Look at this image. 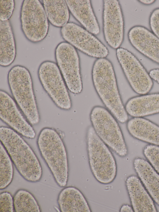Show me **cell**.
Listing matches in <instances>:
<instances>
[{
    "label": "cell",
    "instance_id": "obj_31",
    "mask_svg": "<svg viewBox=\"0 0 159 212\" xmlns=\"http://www.w3.org/2000/svg\"><path fill=\"white\" fill-rule=\"evenodd\" d=\"M140 2L145 5H150L152 4L155 0H139Z\"/></svg>",
    "mask_w": 159,
    "mask_h": 212
},
{
    "label": "cell",
    "instance_id": "obj_5",
    "mask_svg": "<svg viewBox=\"0 0 159 212\" xmlns=\"http://www.w3.org/2000/svg\"><path fill=\"white\" fill-rule=\"evenodd\" d=\"M87 149L89 165L92 174L100 183H111L117 172L116 161L108 147L97 135L92 126L87 132Z\"/></svg>",
    "mask_w": 159,
    "mask_h": 212
},
{
    "label": "cell",
    "instance_id": "obj_25",
    "mask_svg": "<svg viewBox=\"0 0 159 212\" xmlns=\"http://www.w3.org/2000/svg\"><path fill=\"white\" fill-rule=\"evenodd\" d=\"M143 153L154 169L159 173V146L148 145L144 148Z\"/></svg>",
    "mask_w": 159,
    "mask_h": 212
},
{
    "label": "cell",
    "instance_id": "obj_15",
    "mask_svg": "<svg viewBox=\"0 0 159 212\" xmlns=\"http://www.w3.org/2000/svg\"><path fill=\"white\" fill-rule=\"evenodd\" d=\"M125 183L134 212H157L152 199L139 178L135 175L130 176L127 178Z\"/></svg>",
    "mask_w": 159,
    "mask_h": 212
},
{
    "label": "cell",
    "instance_id": "obj_26",
    "mask_svg": "<svg viewBox=\"0 0 159 212\" xmlns=\"http://www.w3.org/2000/svg\"><path fill=\"white\" fill-rule=\"evenodd\" d=\"M15 2L13 0L0 1V21H8L11 17L14 9Z\"/></svg>",
    "mask_w": 159,
    "mask_h": 212
},
{
    "label": "cell",
    "instance_id": "obj_6",
    "mask_svg": "<svg viewBox=\"0 0 159 212\" xmlns=\"http://www.w3.org/2000/svg\"><path fill=\"white\" fill-rule=\"evenodd\" d=\"M92 127L100 139L117 154L126 156L128 148L121 129L113 115L102 106H94L90 113Z\"/></svg>",
    "mask_w": 159,
    "mask_h": 212
},
{
    "label": "cell",
    "instance_id": "obj_12",
    "mask_svg": "<svg viewBox=\"0 0 159 212\" xmlns=\"http://www.w3.org/2000/svg\"><path fill=\"white\" fill-rule=\"evenodd\" d=\"M103 30L107 43L114 49L119 48L124 39V24L119 2L103 0Z\"/></svg>",
    "mask_w": 159,
    "mask_h": 212
},
{
    "label": "cell",
    "instance_id": "obj_10",
    "mask_svg": "<svg viewBox=\"0 0 159 212\" xmlns=\"http://www.w3.org/2000/svg\"><path fill=\"white\" fill-rule=\"evenodd\" d=\"M116 55L133 90L141 95L149 92L153 86L152 79L136 57L128 50L121 48L117 49Z\"/></svg>",
    "mask_w": 159,
    "mask_h": 212
},
{
    "label": "cell",
    "instance_id": "obj_23",
    "mask_svg": "<svg viewBox=\"0 0 159 212\" xmlns=\"http://www.w3.org/2000/svg\"><path fill=\"white\" fill-rule=\"evenodd\" d=\"M14 210L16 212H40V207L33 195L28 191L20 189L13 197Z\"/></svg>",
    "mask_w": 159,
    "mask_h": 212
},
{
    "label": "cell",
    "instance_id": "obj_20",
    "mask_svg": "<svg viewBox=\"0 0 159 212\" xmlns=\"http://www.w3.org/2000/svg\"><path fill=\"white\" fill-rule=\"evenodd\" d=\"M58 204L62 212H90L88 203L82 193L77 188L68 187L59 193Z\"/></svg>",
    "mask_w": 159,
    "mask_h": 212
},
{
    "label": "cell",
    "instance_id": "obj_9",
    "mask_svg": "<svg viewBox=\"0 0 159 212\" xmlns=\"http://www.w3.org/2000/svg\"><path fill=\"white\" fill-rule=\"evenodd\" d=\"M57 65L68 89L78 94L83 90L80 58L75 48L66 42L59 44L55 51Z\"/></svg>",
    "mask_w": 159,
    "mask_h": 212
},
{
    "label": "cell",
    "instance_id": "obj_27",
    "mask_svg": "<svg viewBox=\"0 0 159 212\" xmlns=\"http://www.w3.org/2000/svg\"><path fill=\"white\" fill-rule=\"evenodd\" d=\"M14 210L13 198L8 192H3L0 195V212H13Z\"/></svg>",
    "mask_w": 159,
    "mask_h": 212
},
{
    "label": "cell",
    "instance_id": "obj_13",
    "mask_svg": "<svg viewBox=\"0 0 159 212\" xmlns=\"http://www.w3.org/2000/svg\"><path fill=\"white\" fill-rule=\"evenodd\" d=\"M1 119L16 131L28 138L33 139L34 130L18 109L15 102L6 92L0 91Z\"/></svg>",
    "mask_w": 159,
    "mask_h": 212
},
{
    "label": "cell",
    "instance_id": "obj_21",
    "mask_svg": "<svg viewBox=\"0 0 159 212\" xmlns=\"http://www.w3.org/2000/svg\"><path fill=\"white\" fill-rule=\"evenodd\" d=\"M0 65H11L16 57V48L12 27L9 20L0 21Z\"/></svg>",
    "mask_w": 159,
    "mask_h": 212
},
{
    "label": "cell",
    "instance_id": "obj_1",
    "mask_svg": "<svg viewBox=\"0 0 159 212\" xmlns=\"http://www.w3.org/2000/svg\"><path fill=\"white\" fill-rule=\"evenodd\" d=\"M92 78L95 90L106 107L120 122H126L128 114L121 98L111 62L105 58L96 60L92 68Z\"/></svg>",
    "mask_w": 159,
    "mask_h": 212
},
{
    "label": "cell",
    "instance_id": "obj_28",
    "mask_svg": "<svg viewBox=\"0 0 159 212\" xmlns=\"http://www.w3.org/2000/svg\"><path fill=\"white\" fill-rule=\"evenodd\" d=\"M149 24L153 34L159 39V8L152 12L150 17Z\"/></svg>",
    "mask_w": 159,
    "mask_h": 212
},
{
    "label": "cell",
    "instance_id": "obj_29",
    "mask_svg": "<svg viewBox=\"0 0 159 212\" xmlns=\"http://www.w3.org/2000/svg\"><path fill=\"white\" fill-rule=\"evenodd\" d=\"M149 74L152 79L159 84V69H154L151 70Z\"/></svg>",
    "mask_w": 159,
    "mask_h": 212
},
{
    "label": "cell",
    "instance_id": "obj_3",
    "mask_svg": "<svg viewBox=\"0 0 159 212\" xmlns=\"http://www.w3.org/2000/svg\"><path fill=\"white\" fill-rule=\"evenodd\" d=\"M40 152L55 181L61 187L67 185L68 163L64 144L58 133L48 127L40 131L37 141Z\"/></svg>",
    "mask_w": 159,
    "mask_h": 212
},
{
    "label": "cell",
    "instance_id": "obj_24",
    "mask_svg": "<svg viewBox=\"0 0 159 212\" xmlns=\"http://www.w3.org/2000/svg\"><path fill=\"white\" fill-rule=\"evenodd\" d=\"M0 189H4L11 183L14 169L12 161L2 143L0 146Z\"/></svg>",
    "mask_w": 159,
    "mask_h": 212
},
{
    "label": "cell",
    "instance_id": "obj_14",
    "mask_svg": "<svg viewBox=\"0 0 159 212\" xmlns=\"http://www.w3.org/2000/svg\"><path fill=\"white\" fill-rule=\"evenodd\" d=\"M132 45L139 52L159 64V39L145 27L136 26L128 34Z\"/></svg>",
    "mask_w": 159,
    "mask_h": 212
},
{
    "label": "cell",
    "instance_id": "obj_2",
    "mask_svg": "<svg viewBox=\"0 0 159 212\" xmlns=\"http://www.w3.org/2000/svg\"><path fill=\"white\" fill-rule=\"evenodd\" d=\"M1 142L4 146L17 170L26 181H39L42 169L35 154L24 140L13 130L0 128Z\"/></svg>",
    "mask_w": 159,
    "mask_h": 212
},
{
    "label": "cell",
    "instance_id": "obj_8",
    "mask_svg": "<svg viewBox=\"0 0 159 212\" xmlns=\"http://www.w3.org/2000/svg\"><path fill=\"white\" fill-rule=\"evenodd\" d=\"M22 31L30 41L40 42L47 36L49 23L43 5L38 0H24L20 12Z\"/></svg>",
    "mask_w": 159,
    "mask_h": 212
},
{
    "label": "cell",
    "instance_id": "obj_7",
    "mask_svg": "<svg viewBox=\"0 0 159 212\" xmlns=\"http://www.w3.org/2000/svg\"><path fill=\"white\" fill-rule=\"evenodd\" d=\"M38 75L43 89L56 105L63 110L70 109L72 102L68 89L57 65L50 61L43 62Z\"/></svg>",
    "mask_w": 159,
    "mask_h": 212
},
{
    "label": "cell",
    "instance_id": "obj_11",
    "mask_svg": "<svg viewBox=\"0 0 159 212\" xmlns=\"http://www.w3.org/2000/svg\"><path fill=\"white\" fill-rule=\"evenodd\" d=\"M62 38L86 54L98 58H104L109 54L106 47L93 34L73 22H68L61 30Z\"/></svg>",
    "mask_w": 159,
    "mask_h": 212
},
{
    "label": "cell",
    "instance_id": "obj_16",
    "mask_svg": "<svg viewBox=\"0 0 159 212\" xmlns=\"http://www.w3.org/2000/svg\"><path fill=\"white\" fill-rule=\"evenodd\" d=\"M69 10L85 29L95 35L100 32V27L89 0H66Z\"/></svg>",
    "mask_w": 159,
    "mask_h": 212
},
{
    "label": "cell",
    "instance_id": "obj_17",
    "mask_svg": "<svg viewBox=\"0 0 159 212\" xmlns=\"http://www.w3.org/2000/svg\"><path fill=\"white\" fill-rule=\"evenodd\" d=\"M127 128L134 138L159 146V126L143 117H134L127 122Z\"/></svg>",
    "mask_w": 159,
    "mask_h": 212
},
{
    "label": "cell",
    "instance_id": "obj_22",
    "mask_svg": "<svg viewBox=\"0 0 159 212\" xmlns=\"http://www.w3.org/2000/svg\"><path fill=\"white\" fill-rule=\"evenodd\" d=\"M43 3L48 20L52 25L62 27L68 23L70 13L66 0H44Z\"/></svg>",
    "mask_w": 159,
    "mask_h": 212
},
{
    "label": "cell",
    "instance_id": "obj_18",
    "mask_svg": "<svg viewBox=\"0 0 159 212\" xmlns=\"http://www.w3.org/2000/svg\"><path fill=\"white\" fill-rule=\"evenodd\" d=\"M125 108L133 117H143L159 113V93L142 95L130 99Z\"/></svg>",
    "mask_w": 159,
    "mask_h": 212
},
{
    "label": "cell",
    "instance_id": "obj_30",
    "mask_svg": "<svg viewBox=\"0 0 159 212\" xmlns=\"http://www.w3.org/2000/svg\"><path fill=\"white\" fill-rule=\"evenodd\" d=\"M134 211L133 208L128 205H124L122 206L120 210V212H133Z\"/></svg>",
    "mask_w": 159,
    "mask_h": 212
},
{
    "label": "cell",
    "instance_id": "obj_4",
    "mask_svg": "<svg viewBox=\"0 0 159 212\" xmlns=\"http://www.w3.org/2000/svg\"><path fill=\"white\" fill-rule=\"evenodd\" d=\"M7 80L12 94L25 117L31 124H38L40 116L28 70L23 66H15L9 71Z\"/></svg>",
    "mask_w": 159,
    "mask_h": 212
},
{
    "label": "cell",
    "instance_id": "obj_19",
    "mask_svg": "<svg viewBox=\"0 0 159 212\" xmlns=\"http://www.w3.org/2000/svg\"><path fill=\"white\" fill-rule=\"evenodd\" d=\"M133 165L141 182L153 200L159 205V174L149 162L142 158L135 159Z\"/></svg>",
    "mask_w": 159,
    "mask_h": 212
}]
</instances>
